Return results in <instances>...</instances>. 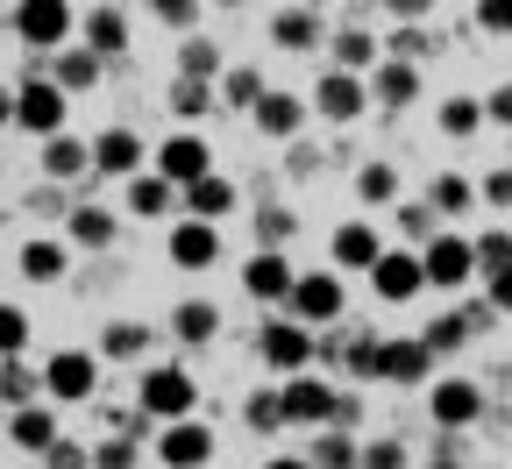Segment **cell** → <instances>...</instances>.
I'll use <instances>...</instances> for the list:
<instances>
[{
  "label": "cell",
  "mask_w": 512,
  "mask_h": 469,
  "mask_svg": "<svg viewBox=\"0 0 512 469\" xmlns=\"http://www.w3.org/2000/svg\"><path fill=\"white\" fill-rule=\"evenodd\" d=\"M477 192H484V207H512V164H491L477 178Z\"/></svg>",
  "instance_id": "f907efd6"
},
{
  "label": "cell",
  "mask_w": 512,
  "mask_h": 469,
  "mask_svg": "<svg viewBox=\"0 0 512 469\" xmlns=\"http://www.w3.org/2000/svg\"><path fill=\"white\" fill-rule=\"evenodd\" d=\"M221 72H228V64H221V50H214L207 36H185V43H178V79H200V86H221Z\"/></svg>",
  "instance_id": "b9f144b4"
},
{
  "label": "cell",
  "mask_w": 512,
  "mask_h": 469,
  "mask_svg": "<svg viewBox=\"0 0 512 469\" xmlns=\"http://www.w3.org/2000/svg\"><path fill=\"white\" fill-rule=\"evenodd\" d=\"M121 207H100V199H79V207H64V242L86 249V256H107L121 242Z\"/></svg>",
  "instance_id": "ac0fdd59"
},
{
  "label": "cell",
  "mask_w": 512,
  "mask_h": 469,
  "mask_svg": "<svg viewBox=\"0 0 512 469\" xmlns=\"http://www.w3.org/2000/svg\"><path fill=\"white\" fill-rule=\"evenodd\" d=\"M79 43H86L93 57L121 64V57H128V43H136V22H128V8H86V22H79Z\"/></svg>",
  "instance_id": "cb8c5ba5"
},
{
  "label": "cell",
  "mask_w": 512,
  "mask_h": 469,
  "mask_svg": "<svg viewBox=\"0 0 512 469\" xmlns=\"http://www.w3.org/2000/svg\"><path fill=\"white\" fill-rule=\"evenodd\" d=\"M420 86H427V79H420V64H399V57H384L377 72H370V100H377V107H392V114L413 107Z\"/></svg>",
  "instance_id": "4dcf8cb0"
},
{
  "label": "cell",
  "mask_w": 512,
  "mask_h": 469,
  "mask_svg": "<svg viewBox=\"0 0 512 469\" xmlns=\"http://www.w3.org/2000/svg\"><path fill=\"white\" fill-rule=\"evenodd\" d=\"M256 363H264L278 384H292V377L320 370V334H313V327H299L292 313H271L264 327H256Z\"/></svg>",
  "instance_id": "3957f363"
},
{
  "label": "cell",
  "mask_w": 512,
  "mask_h": 469,
  "mask_svg": "<svg viewBox=\"0 0 512 469\" xmlns=\"http://www.w3.org/2000/svg\"><path fill=\"white\" fill-rule=\"evenodd\" d=\"M420 292H427V263H420V249L399 242V249L370 271V299H384V306H413Z\"/></svg>",
  "instance_id": "d6986e66"
},
{
  "label": "cell",
  "mask_w": 512,
  "mask_h": 469,
  "mask_svg": "<svg viewBox=\"0 0 512 469\" xmlns=\"http://www.w3.org/2000/svg\"><path fill=\"white\" fill-rule=\"evenodd\" d=\"M64 434H57V406H50V398H43V406H29V413H8V448H22V455H50Z\"/></svg>",
  "instance_id": "4316f807"
},
{
  "label": "cell",
  "mask_w": 512,
  "mask_h": 469,
  "mask_svg": "<svg viewBox=\"0 0 512 469\" xmlns=\"http://www.w3.org/2000/svg\"><path fill=\"white\" fill-rule=\"evenodd\" d=\"M477 29L484 36H512V0H477Z\"/></svg>",
  "instance_id": "f5cc1de1"
},
{
  "label": "cell",
  "mask_w": 512,
  "mask_h": 469,
  "mask_svg": "<svg viewBox=\"0 0 512 469\" xmlns=\"http://www.w3.org/2000/svg\"><path fill=\"white\" fill-rule=\"evenodd\" d=\"M420 469H463V462H456V455H427Z\"/></svg>",
  "instance_id": "91938a15"
},
{
  "label": "cell",
  "mask_w": 512,
  "mask_h": 469,
  "mask_svg": "<svg viewBox=\"0 0 512 469\" xmlns=\"http://www.w3.org/2000/svg\"><path fill=\"white\" fill-rule=\"evenodd\" d=\"M264 469H313V462H306V455H271Z\"/></svg>",
  "instance_id": "680465c9"
},
{
  "label": "cell",
  "mask_w": 512,
  "mask_h": 469,
  "mask_svg": "<svg viewBox=\"0 0 512 469\" xmlns=\"http://www.w3.org/2000/svg\"><path fill=\"white\" fill-rule=\"evenodd\" d=\"M441 43H434V29H399V36H384V57H399V64H427Z\"/></svg>",
  "instance_id": "bcb514c9"
},
{
  "label": "cell",
  "mask_w": 512,
  "mask_h": 469,
  "mask_svg": "<svg viewBox=\"0 0 512 469\" xmlns=\"http://www.w3.org/2000/svg\"><path fill=\"white\" fill-rule=\"evenodd\" d=\"M420 199H427L434 214H470V207H477L484 192H477V178H463V171H434Z\"/></svg>",
  "instance_id": "8d00e7d4"
},
{
  "label": "cell",
  "mask_w": 512,
  "mask_h": 469,
  "mask_svg": "<svg viewBox=\"0 0 512 469\" xmlns=\"http://www.w3.org/2000/svg\"><path fill=\"white\" fill-rule=\"evenodd\" d=\"M392 221H399V235H406V249H427V242H434V235H441V228H434V221H441V214H434V207H427V199H406V207H399V214H392Z\"/></svg>",
  "instance_id": "ee69618b"
},
{
  "label": "cell",
  "mask_w": 512,
  "mask_h": 469,
  "mask_svg": "<svg viewBox=\"0 0 512 469\" xmlns=\"http://www.w3.org/2000/svg\"><path fill=\"white\" fill-rule=\"evenodd\" d=\"M384 256H392V242H384V228L370 221V214H349L335 235H328V263H335V271H377V263Z\"/></svg>",
  "instance_id": "5bb4252c"
},
{
  "label": "cell",
  "mask_w": 512,
  "mask_h": 469,
  "mask_svg": "<svg viewBox=\"0 0 512 469\" xmlns=\"http://www.w3.org/2000/svg\"><path fill=\"white\" fill-rule=\"evenodd\" d=\"M22 349H29V313L22 306H0V356L22 363Z\"/></svg>",
  "instance_id": "c3c4849f"
},
{
  "label": "cell",
  "mask_w": 512,
  "mask_h": 469,
  "mask_svg": "<svg viewBox=\"0 0 512 469\" xmlns=\"http://www.w3.org/2000/svg\"><path fill=\"white\" fill-rule=\"evenodd\" d=\"M249 228H256V242H249V249H285V242L299 235V214L285 207V199H264V207L249 214Z\"/></svg>",
  "instance_id": "ab89813d"
},
{
  "label": "cell",
  "mask_w": 512,
  "mask_h": 469,
  "mask_svg": "<svg viewBox=\"0 0 512 469\" xmlns=\"http://www.w3.org/2000/svg\"><path fill=\"white\" fill-rule=\"evenodd\" d=\"M470 242H477V271H484V278L512 271V228H477Z\"/></svg>",
  "instance_id": "7bdbcfd3"
},
{
  "label": "cell",
  "mask_w": 512,
  "mask_h": 469,
  "mask_svg": "<svg viewBox=\"0 0 512 469\" xmlns=\"http://www.w3.org/2000/svg\"><path fill=\"white\" fill-rule=\"evenodd\" d=\"M100 349H57L43 356V391L50 406H86V398H100Z\"/></svg>",
  "instance_id": "52a82bcc"
},
{
  "label": "cell",
  "mask_w": 512,
  "mask_h": 469,
  "mask_svg": "<svg viewBox=\"0 0 512 469\" xmlns=\"http://www.w3.org/2000/svg\"><path fill=\"white\" fill-rule=\"evenodd\" d=\"M306 462H313V469H363V441L342 434V427H328V434L306 441Z\"/></svg>",
  "instance_id": "f35d334b"
},
{
  "label": "cell",
  "mask_w": 512,
  "mask_h": 469,
  "mask_svg": "<svg viewBox=\"0 0 512 469\" xmlns=\"http://www.w3.org/2000/svg\"><path fill=\"white\" fill-rule=\"evenodd\" d=\"M214 334H221V306H214V299L192 292V299L171 306V342H178V349H207Z\"/></svg>",
  "instance_id": "83f0119b"
},
{
  "label": "cell",
  "mask_w": 512,
  "mask_h": 469,
  "mask_svg": "<svg viewBox=\"0 0 512 469\" xmlns=\"http://www.w3.org/2000/svg\"><path fill=\"white\" fill-rule=\"evenodd\" d=\"M36 171H43L50 185H86V178H93V143L57 136V143H43V150H36Z\"/></svg>",
  "instance_id": "484cf974"
},
{
  "label": "cell",
  "mask_w": 512,
  "mask_h": 469,
  "mask_svg": "<svg viewBox=\"0 0 512 469\" xmlns=\"http://www.w3.org/2000/svg\"><path fill=\"white\" fill-rule=\"evenodd\" d=\"M306 114H313V100H306V93H285V86H271V100L249 114V128H256L264 143H285V150H292V143H299V128H306Z\"/></svg>",
  "instance_id": "44dd1931"
},
{
  "label": "cell",
  "mask_w": 512,
  "mask_h": 469,
  "mask_svg": "<svg viewBox=\"0 0 512 469\" xmlns=\"http://www.w3.org/2000/svg\"><path fill=\"white\" fill-rule=\"evenodd\" d=\"M121 214L128 221H185V192L171 185V178H157V171H143V178H128L121 185Z\"/></svg>",
  "instance_id": "e0dca14e"
},
{
  "label": "cell",
  "mask_w": 512,
  "mask_h": 469,
  "mask_svg": "<svg viewBox=\"0 0 512 469\" xmlns=\"http://www.w3.org/2000/svg\"><path fill=\"white\" fill-rule=\"evenodd\" d=\"M235 207H242V192H235V178H221V171H214L207 185L185 192V221H207V228H221Z\"/></svg>",
  "instance_id": "d6a6232c"
},
{
  "label": "cell",
  "mask_w": 512,
  "mask_h": 469,
  "mask_svg": "<svg viewBox=\"0 0 512 469\" xmlns=\"http://www.w3.org/2000/svg\"><path fill=\"white\" fill-rule=\"evenodd\" d=\"M43 469H93V441H57L43 455Z\"/></svg>",
  "instance_id": "816d5d0a"
},
{
  "label": "cell",
  "mask_w": 512,
  "mask_h": 469,
  "mask_svg": "<svg viewBox=\"0 0 512 469\" xmlns=\"http://www.w3.org/2000/svg\"><path fill=\"white\" fill-rule=\"evenodd\" d=\"M420 263H427V292H470V278H477V242L456 235V228H441V235L420 249Z\"/></svg>",
  "instance_id": "7c38bea8"
},
{
  "label": "cell",
  "mask_w": 512,
  "mask_h": 469,
  "mask_svg": "<svg viewBox=\"0 0 512 469\" xmlns=\"http://www.w3.org/2000/svg\"><path fill=\"white\" fill-rule=\"evenodd\" d=\"M363 469H420V462L399 434H377V441H363Z\"/></svg>",
  "instance_id": "f6af8a7d"
},
{
  "label": "cell",
  "mask_w": 512,
  "mask_h": 469,
  "mask_svg": "<svg viewBox=\"0 0 512 469\" xmlns=\"http://www.w3.org/2000/svg\"><path fill=\"white\" fill-rule=\"evenodd\" d=\"M484 114H491V121L505 128V136H512V79H498V86L484 93Z\"/></svg>",
  "instance_id": "db71d44e"
},
{
  "label": "cell",
  "mask_w": 512,
  "mask_h": 469,
  "mask_svg": "<svg viewBox=\"0 0 512 469\" xmlns=\"http://www.w3.org/2000/svg\"><path fill=\"white\" fill-rule=\"evenodd\" d=\"M299 327H313V334H335V320L349 313V285H342V271H299V292H292V306H285Z\"/></svg>",
  "instance_id": "9c48e42d"
},
{
  "label": "cell",
  "mask_w": 512,
  "mask_h": 469,
  "mask_svg": "<svg viewBox=\"0 0 512 469\" xmlns=\"http://www.w3.org/2000/svg\"><path fill=\"white\" fill-rule=\"evenodd\" d=\"M264 100H271V79L256 72L249 57H242V64H228V72H221V107H242V114H256Z\"/></svg>",
  "instance_id": "d590c367"
},
{
  "label": "cell",
  "mask_w": 512,
  "mask_h": 469,
  "mask_svg": "<svg viewBox=\"0 0 512 469\" xmlns=\"http://www.w3.org/2000/svg\"><path fill=\"white\" fill-rule=\"evenodd\" d=\"M335 420H342V384H335V377L306 370V377H292V384H285V427L328 434Z\"/></svg>",
  "instance_id": "ba28073f"
},
{
  "label": "cell",
  "mask_w": 512,
  "mask_h": 469,
  "mask_svg": "<svg viewBox=\"0 0 512 469\" xmlns=\"http://www.w3.org/2000/svg\"><path fill=\"white\" fill-rule=\"evenodd\" d=\"M484 469H505V462H484Z\"/></svg>",
  "instance_id": "6125c7cd"
},
{
  "label": "cell",
  "mask_w": 512,
  "mask_h": 469,
  "mask_svg": "<svg viewBox=\"0 0 512 469\" xmlns=\"http://www.w3.org/2000/svg\"><path fill=\"white\" fill-rule=\"evenodd\" d=\"M79 8L72 0H15L8 8V29H15V43H29V50H43V57H57V50H72L79 43Z\"/></svg>",
  "instance_id": "277c9868"
},
{
  "label": "cell",
  "mask_w": 512,
  "mask_h": 469,
  "mask_svg": "<svg viewBox=\"0 0 512 469\" xmlns=\"http://www.w3.org/2000/svg\"><path fill=\"white\" fill-rule=\"evenodd\" d=\"M164 256H171V271H214L221 263V228L178 221V228H164Z\"/></svg>",
  "instance_id": "7402d4cb"
},
{
  "label": "cell",
  "mask_w": 512,
  "mask_h": 469,
  "mask_svg": "<svg viewBox=\"0 0 512 469\" xmlns=\"http://www.w3.org/2000/svg\"><path fill=\"white\" fill-rule=\"evenodd\" d=\"M164 29H178V36H200V29H192V22H200V0H157V8H150Z\"/></svg>",
  "instance_id": "681fc988"
},
{
  "label": "cell",
  "mask_w": 512,
  "mask_h": 469,
  "mask_svg": "<svg viewBox=\"0 0 512 469\" xmlns=\"http://www.w3.org/2000/svg\"><path fill=\"white\" fill-rule=\"evenodd\" d=\"M43 363H0V406L8 413H29V406H43Z\"/></svg>",
  "instance_id": "e575fe53"
},
{
  "label": "cell",
  "mask_w": 512,
  "mask_h": 469,
  "mask_svg": "<svg viewBox=\"0 0 512 469\" xmlns=\"http://www.w3.org/2000/svg\"><path fill=\"white\" fill-rule=\"evenodd\" d=\"M64 263H72V242L64 235H22L15 242V278H29V285H57Z\"/></svg>",
  "instance_id": "603a6c76"
},
{
  "label": "cell",
  "mask_w": 512,
  "mask_h": 469,
  "mask_svg": "<svg viewBox=\"0 0 512 469\" xmlns=\"http://www.w3.org/2000/svg\"><path fill=\"white\" fill-rule=\"evenodd\" d=\"M50 79L79 100V93H93V86L107 79V57H93L86 43H72V50H57V57H50Z\"/></svg>",
  "instance_id": "1f68e13d"
},
{
  "label": "cell",
  "mask_w": 512,
  "mask_h": 469,
  "mask_svg": "<svg viewBox=\"0 0 512 469\" xmlns=\"http://www.w3.org/2000/svg\"><path fill=\"white\" fill-rule=\"evenodd\" d=\"M505 164H512V136H505Z\"/></svg>",
  "instance_id": "94428289"
},
{
  "label": "cell",
  "mask_w": 512,
  "mask_h": 469,
  "mask_svg": "<svg viewBox=\"0 0 512 469\" xmlns=\"http://www.w3.org/2000/svg\"><path fill=\"white\" fill-rule=\"evenodd\" d=\"M8 121L43 150V143H57V136H72V93H64L50 72H22L15 93H8Z\"/></svg>",
  "instance_id": "6da1fadb"
},
{
  "label": "cell",
  "mask_w": 512,
  "mask_h": 469,
  "mask_svg": "<svg viewBox=\"0 0 512 469\" xmlns=\"http://www.w3.org/2000/svg\"><path fill=\"white\" fill-rule=\"evenodd\" d=\"M136 462H143V441H128V434L93 441V469H136Z\"/></svg>",
  "instance_id": "7dc6e473"
},
{
  "label": "cell",
  "mask_w": 512,
  "mask_h": 469,
  "mask_svg": "<svg viewBox=\"0 0 512 469\" xmlns=\"http://www.w3.org/2000/svg\"><path fill=\"white\" fill-rule=\"evenodd\" d=\"M150 171L171 178L178 192L207 185V178H214V143H207V128H171V136L157 143V164H150Z\"/></svg>",
  "instance_id": "8992f818"
},
{
  "label": "cell",
  "mask_w": 512,
  "mask_h": 469,
  "mask_svg": "<svg viewBox=\"0 0 512 469\" xmlns=\"http://www.w3.org/2000/svg\"><path fill=\"white\" fill-rule=\"evenodd\" d=\"M356 199L370 207V221H377V214H399V207H406V199H399V164L363 157V164H356Z\"/></svg>",
  "instance_id": "f1b7e54d"
},
{
  "label": "cell",
  "mask_w": 512,
  "mask_h": 469,
  "mask_svg": "<svg viewBox=\"0 0 512 469\" xmlns=\"http://www.w3.org/2000/svg\"><path fill=\"white\" fill-rule=\"evenodd\" d=\"M242 292L264 306V313H285V306H292V292H299L292 256H285V249H249V256H242Z\"/></svg>",
  "instance_id": "8fae6325"
},
{
  "label": "cell",
  "mask_w": 512,
  "mask_h": 469,
  "mask_svg": "<svg viewBox=\"0 0 512 469\" xmlns=\"http://www.w3.org/2000/svg\"><path fill=\"white\" fill-rule=\"evenodd\" d=\"M441 356L427 349V334H399V342H384V356H377V384H399V391H427L441 370H434Z\"/></svg>",
  "instance_id": "9a60e30c"
},
{
  "label": "cell",
  "mask_w": 512,
  "mask_h": 469,
  "mask_svg": "<svg viewBox=\"0 0 512 469\" xmlns=\"http://www.w3.org/2000/svg\"><path fill=\"white\" fill-rule=\"evenodd\" d=\"M214 448H221V434H214L207 420L157 427V441H150V455H157L164 469H214Z\"/></svg>",
  "instance_id": "2e32d148"
},
{
  "label": "cell",
  "mask_w": 512,
  "mask_h": 469,
  "mask_svg": "<svg viewBox=\"0 0 512 469\" xmlns=\"http://www.w3.org/2000/svg\"><path fill=\"white\" fill-rule=\"evenodd\" d=\"M484 306H491L498 320H512V271H498V278H484Z\"/></svg>",
  "instance_id": "11a10c76"
},
{
  "label": "cell",
  "mask_w": 512,
  "mask_h": 469,
  "mask_svg": "<svg viewBox=\"0 0 512 469\" xmlns=\"http://www.w3.org/2000/svg\"><path fill=\"white\" fill-rule=\"evenodd\" d=\"M328 57H335V72H356V79H370L377 64H384V43H377L363 22H342V29H335V43H328Z\"/></svg>",
  "instance_id": "f546056e"
},
{
  "label": "cell",
  "mask_w": 512,
  "mask_h": 469,
  "mask_svg": "<svg viewBox=\"0 0 512 469\" xmlns=\"http://www.w3.org/2000/svg\"><path fill=\"white\" fill-rule=\"evenodd\" d=\"M136 420H143V427L200 420V384H192L185 363H143V370H136Z\"/></svg>",
  "instance_id": "7a4b0ae2"
},
{
  "label": "cell",
  "mask_w": 512,
  "mask_h": 469,
  "mask_svg": "<svg viewBox=\"0 0 512 469\" xmlns=\"http://www.w3.org/2000/svg\"><path fill=\"white\" fill-rule=\"evenodd\" d=\"M242 427H249V434H278V427H285V384L242 391Z\"/></svg>",
  "instance_id": "74e56055"
},
{
  "label": "cell",
  "mask_w": 512,
  "mask_h": 469,
  "mask_svg": "<svg viewBox=\"0 0 512 469\" xmlns=\"http://www.w3.org/2000/svg\"><path fill=\"white\" fill-rule=\"evenodd\" d=\"M484 121H491V114H484V100H477V93H448V100L434 107V128H441L448 143H470V136H484Z\"/></svg>",
  "instance_id": "836d02e7"
},
{
  "label": "cell",
  "mask_w": 512,
  "mask_h": 469,
  "mask_svg": "<svg viewBox=\"0 0 512 469\" xmlns=\"http://www.w3.org/2000/svg\"><path fill=\"white\" fill-rule=\"evenodd\" d=\"M264 36H271L278 50H292V57H306V50H320V43H335L328 8H271V15H264Z\"/></svg>",
  "instance_id": "ffe728a7"
},
{
  "label": "cell",
  "mask_w": 512,
  "mask_h": 469,
  "mask_svg": "<svg viewBox=\"0 0 512 469\" xmlns=\"http://www.w3.org/2000/svg\"><path fill=\"white\" fill-rule=\"evenodd\" d=\"M214 107H221V86H200V79H171V114H178V128H200Z\"/></svg>",
  "instance_id": "60d3db41"
},
{
  "label": "cell",
  "mask_w": 512,
  "mask_h": 469,
  "mask_svg": "<svg viewBox=\"0 0 512 469\" xmlns=\"http://www.w3.org/2000/svg\"><path fill=\"white\" fill-rule=\"evenodd\" d=\"M313 114L320 121H328V128H356L363 114H370V79H356V72H335V64H328V72H320L313 79Z\"/></svg>",
  "instance_id": "4fadbf2b"
},
{
  "label": "cell",
  "mask_w": 512,
  "mask_h": 469,
  "mask_svg": "<svg viewBox=\"0 0 512 469\" xmlns=\"http://www.w3.org/2000/svg\"><path fill=\"white\" fill-rule=\"evenodd\" d=\"M150 342H157V327H143V320H128V313H114L107 327H100V363H136L143 370V356H150Z\"/></svg>",
  "instance_id": "d4e9b609"
},
{
  "label": "cell",
  "mask_w": 512,
  "mask_h": 469,
  "mask_svg": "<svg viewBox=\"0 0 512 469\" xmlns=\"http://www.w3.org/2000/svg\"><path fill=\"white\" fill-rule=\"evenodd\" d=\"M93 143V178H143L150 164H157V143H143L128 121H114V128H100V136H86Z\"/></svg>",
  "instance_id": "30bf717a"
},
{
  "label": "cell",
  "mask_w": 512,
  "mask_h": 469,
  "mask_svg": "<svg viewBox=\"0 0 512 469\" xmlns=\"http://www.w3.org/2000/svg\"><path fill=\"white\" fill-rule=\"evenodd\" d=\"M356 420H363V398H356V391H342V420H335V427H342V434H356Z\"/></svg>",
  "instance_id": "6f0895ef"
},
{
  "label": "cell",
  "mask_w": 512,
  "mask_h": 469,
  "mask_svg": "<svg viewBox=\"0 0 512 469\" xmlns=\"http://www.w3.org/2000/svg\"><path fill=\"white\" fill-rule=\"evenodd\" d=\"M313 171H320V150L313 143H292L285 150V178H313Z\"/></svg>",
  "instance_id": "9f6ffc18"
},
{
  "label": "cell",
  "mask_w": 512,
  "mask_h": 469,
  "mask_svg": "<svg viewBox=\"0 0 512 469\" xmlns=\"http://www.w3.org/2000/svg\"><path fill=\"white\" fill-rule=\"evenodd\" d=\"M427 420H434L441 434H470V427H484V384L463 377V370L434 377V384H427Z\"/></svg>",
  "instance_id": "5b68a950"
}]
</instances>
